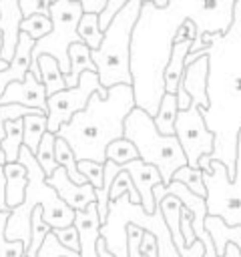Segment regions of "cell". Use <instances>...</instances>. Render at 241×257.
I'll list each match as a JSON object with an SVG mask.
<instances>
[{"instance_id":"4dcf8cb0","label":"cell","mask_w":241,"mask_h":257,"mask_svg":"<svg viewBox=\"0 0 241 257\" xmlns=\"http://www.w3.org/2000/svg\"><path fill=\"white\" fill-rule=\"evenodd\" d=\"M10 211L0 209V257H26V245L22 241H10L6 237V221Z\"/></svg>"},{"instance_id":"ee69618b","label":"cell","mask_w":241,"mask_h":257,"mask_svg":"<svg viewBox=\"0 0 241 257\" xmlns=\"http://www.w3.org/2000/svg\"><path fill=\"white\" fill-rule=\"evenodd\" d=\"M96 249H98V257H114L108 249H106V243H104V239L100 237L98 239V243H96Z\"/></svg>"},{"instance_id":"7a4b0ae2","label":"cell","mask_w":241,"mask_h":257,"mask_svg":"<svg viewBox=\"0 0 241 257\" xmlns=\"http://www.w3.org/2000/svg\"><path fill=\"white\" fill-rule=\"evenodd\" d=\"M18 161L26 167L28 171V185H26V195L24 201L10 211V217L6 221V237L10 241H22L28 249L30 237H32V211L34 207H42L44 221L52 229L68 227L74 223V209H70L58 193L46 183V175L42 167L38 165L34 153L22 145Z\"/></svg>"},{"instance_id":"9a60e30c","label":"cell","mask_w":241,"mask_h":257,"mask_svg":"<svg viewBox=\"0 0 241 257\" xmlns=\"http://www.w3.org/2000/svg\"><path fill=\"white\" fill-rule=\"evenodd\" d=\"M36 40L30 38L26 32H20L18 38V46L14 52V58L10 60V64L0 72V94L4 92V88L14 82V80H24L26 74L30 72V64H32V48H34Z\"/></svg>"},{"instance_id":"44dd1931","label":"cell","mask_w":241,"mask_h":257,"mask_svg":"<svg viewBox=\"0 0 241 257\" xmlns=\"http://www.w3.org/2000/svg\"><path fill=\"white\" fill-rule=\"evenodd\" d=\"M38 68H40V80L46 88V96H52L58 90L66 88L64 72L60 70V64L54 56L50 54H40L38 56Z\"/></svg>"},{"instance_id":"8992f818","label":"cell","mask_w":241,"mask_h":257,"mask_svg":"<svg viewBox=\"0 0 241 257\" xmlns=\"http://www.w3.org/2000/svg\"><path fill=\"white\" fill-rule=\"evenodd\" d=\"M207 189V213L221 217L227 225H241V128L235 145V171L233 177L223 161L211 155V169L203 171Z\"/></svg>"},{"instance_id":"2e32d148","label":"cell","mask_w":241,"mask_h":257,"mask_svg":"<svg viewBox=\"0 0 241 257\" xmlns=\"http://www.w3.org/2000/svg\"><path fill=\"white\" fill-rule=\"evenodd\" d=\"M193 40L185 38V40H173L171 42V50H169V58L163 70V84H165V92L177 94V88L181 84L183 72H185V58L191 50Z\"/></svg>"},{"instance_id":"7c38bea8","label":"cell","mask_w":241,"mask_h":257,"mask_svg":"<svg viewBox=\"0 0 241 257\" xmlns=\"http://www.w3.org/2000/svg\"><path fill=\"white\" fill-rule=\"evenodd\" d=\"M123 171H127L139 191V197H141V205L147 213H155L157 209V203H155V195H153V189L155 185L163 183L161 179V173L155 165H149L141 159H135V161H129L125 165H120Z\"/></svg>"},{"instance_id":"5b68a950","label":"cell","mask_w":241,"mask_h":257,"mask_svg":"<svg viewBox=\"0 0 241 257\" xmlns=\"http://www.w3.org/2000/svg\"><path fill=\"white\" fill-rule=\"evenodd\" d=\"M84 10L80 2L74 0H52L50 8H48V16L52 20V30L36 40L34 48H32V64H30V72L40 80V68H38V56L40 54H50L58 60L60 70L64 74H68L70 70V60H68V48L74 42H80L78 36V22L82 18ZM42 82V80H40Z\"/></svg>"},{"instance_id":"ba28073f","label":"cell","mask_w":241,"mask_h":257,"mask_svg":"<svg viewBox=\"0 0 241 257\" xmlns=\"http://www.w3.org/2000/svg\"><path fill=\"white\" fill-rule=\"evenodd\" d=\"M175 135L183 147L189 167H199L201 157L213 155L215 151V133L207 128L203 110L197 104L177 112Z\"/></svg>"},{"instance_id":"484cf974","label":"cell","mask_w":241,"mask_h":257,"mask_svg":"<svg viewBox=\"0 0 241 257\" xmlns=\"http://www.w3.org/2000/svg\"><path fill=\"white\" fill-rule=\"evenodd\" d=\"M24 145L36 153L44 133L48 131V116L46 114H26L24 118Z\"/></svg>"},{"instance_id":"7402d4cb","label":"cell","mask_w":241,"mask_h":257,"mask_svg":"<svg viewBox=\"0 0 241 257\" xmlns=\"http://www.w3.org/2000/svg\"><path fill=\"white\" fill-rule=\"evenodd\" d=\"M22 118H12V120H6V124H4L6 137L2 141V151H4L6 163L18 161L20 149L24 145V120Z\"/></svg>"},{"instance_id":"d6a6232c","label":"cell","mask_w":241,"mask_h":257,"mask_svg":"<svg viewBox=\"0 0 241 257\" xmlns=\"http://www.w3.org/2000/svg\"><path fill=\"white\" fill-rule=\"evenodd\" d=\"M123 195H129L131 203H141L139 191H137V187H135V183H133V179H131V175H129L127 171H120V173L114 177V181H112V185H110V191H108L110 201H114V199H118V197H123Z\"/></svg>"},{"instance_id":"603a6c76","label":"cell","mask_w":241,"mask_h":257,"mask_svg":"<svg viewBox=\"0 0 241 257\" xmlns=\"http://www.w3.org/2000/svg\"><path fill=\"white\" fill-rule=\"evenodd\" d=\"M54 157H56L58 167H62V169L68 173V177H70L76 185H84V183H88L86 177L78 171V159H76L74 151H72L70 145H68L62 137H58V135H56V143H54Z\"/></svg>"},{"instance_id":"9c48e42d","label":"cell","mask_w":241,"mask_h":257,"mask_svg":"<svg viewBox=\"0 0 241 257\" xmlns=\"http://www.w3.org/2000/svg\"><path fill=\"white\" fill-rule=\"evenodd\" d=\"M46 98L48 96L44 84L32 72H28L24 80H14L4 88V92L0 94V104H24L46 112L48 110Z\"/></svg>"},{"instance_id":"83f0119b","label":"cell","mask_w":241,"mask_h":257,"mask_svg":"<svg viewBox=\"0 0 241 257\" xmlns=\"http://www.w3.org/2000/svg\"><path fill=\"white\" fill-rule=\"evenodd\" d=\"M52 231V227L44 221V213H42V207H34L32 211V237H30V245L26 249V257H36L40 245L44 243L46 235Z\"/></svg>"},{"instance_id":"4316f807","label":"cell","mask_w":241,"mask_h":257,"mask_svg":"<svg viewBox=\"0 0 241 257\" xmlns=\"http://www.w3.org/2000/svg\"><path fill=\"white\" fill-rule=\"evenodd\" d=\"M54 143H56V135L46 131L42 141H40V145H38V149H36V153H34V157H36V161L42 167L46 177H50L58 169V163H56V157H54Z\"/></svg>"},{"instance_id":"bcb514c9","label":"cell","mask_w":241,"mask_h":257,"mask_svg":"<svg viewBox=\"0 0 241 257\" xmlns=\"http://www.w3.org/2000/svg\"><path fill=\"white\" fill-rule=\"evenodd\" d=\"M145 4H153L155 8H159V10H163V8H167L169 4H171V0H143Z\"/></svg>"},{"instance_id":"d590c367","label":"cell","mask_w":241,"mask_h":257,"mask_svg":"<svg viewBox=\"0 0 241 257\" xmlns=\"http://www.w3.org/2000/svg\"><path fill=\"white\" fill-rule=\"evenodd\" d=\"M52 233L56 235V239L66 247V249H72V251H80V239H78V231L72 225L68 227H60V229H52Z\"/></svg>"},{"instance_id":"6da1fadb","label":"cell","mask_w":241,"mask_h":257,"mask_svg":"<svg viewBox=\"0 0 241 257\" xmlns=\"http://www.w3.org/2000/svg\"><path fill=\"white\" fill-rule=\"evenodd\" d=\"M135 106L133 84H114L106 96L94 92L86 108L64 122L56 135L70 145L78 161L104 163L106 147L125 137V118Z\"/></svg>"},{"instance_id":"e575fe53","label":"cell","mask_w":241,"mask_h":257,"mask_svg":"<svg viewBox=\"0 0 241 257\" xmlns=\"http://www.w3.org/2000/svg\"><path fill=\"white\" fill-rule=\"evenodd\" d=\"M78 171L86 177V181L94 189H100L102 187V183H104V163L82 159V161H78Z\"/></svg>"},{"instance_id":"f35d334b","label":"cell","mask_w":241,"mask_h":257,"mask_svg":"<svg viewBox=\"0 0 241 257\" xmlns=\"http://www.w3.org/2000/svg\"><path fill=\"white\" fill-rule=\"evenodd\" d=\"M127 2H129V0H106V8L98 14V22H100V28H102V30L108 26V22L112 20V16H114Z\"/></svg>"},{"instance_id":"ffe728a7","label":"cell","mask_w":241,"mask_h":257,"mask_svg":"<svg viewBox=\"0 0 241 257\" xmlns=\"http://www.w3.org/2000/svg\"><path fill=\"white\" fill-rule=\"evenodd\" d=\"M68 60H70V70H68V74H64L66 88H74L78 84V78H80V74L84 70H96V64L92 62V56H90V48L82 40L70 44Z\"/></svg>"},{"instance_id":"f6af8a7d","label":"cell","mask_w":241,"mask_h":257,"mask_svg":"<svg viewBox=\"0 0 241 257\" xmlns=\"http://www.w3.org/2000/svg\"><path fill=\"white\" fill-rule=\"evenodd\" d=\"M233 26H241V0H235V8H233Z\"/></svg>"},{"instance_id":"7bdbcfd3","label":"cell","mask_w":241,"mask_h":257,"mask_svg":"<svg viewBox=\"0 0 241 257\" xmlns=\"http://www.w3.org/2000/svg\"><path fill=\"white\" fill-rule=\"evenodd\" d=\"M221 257H241V251H239V247H237V245L229 243V245L225 247V253H223Z\"/></svg>"},{"instance_id":"836d02e7","label":"cell","mask_w":241,"mask_h":257,"mask_svg":"<svg viewBox=\"0 0 241 257\" xmlns=\"http://www.w3.org/2000/svg\"><path fill=\"white\" fill-rule=\"evenodd\" d=\"M36 257H80V253H78V251H72V249H66V247L56 239V235L50 231V233L46 235L44 243L40 245Z\"/></svg>"},{"instance_id":"b9f144b4","label":"cell","mask_w":241,"mask_h":257,"mask_svg":"<svg viewBox=\"0 0 241 257\" xmlns=\"http://www.w3.org/2000/svg\"><path fill=\"white\" fill-rule=\"evenodd\" d=\"M0 209L2 211H10L8 203H6V173H4V165H0Z\"/></svg>"},{"instance_id":"f1b7e54d","label":"cell","mask_w":241,"mask_h":257,"mask_svg":"<svg viewBox=\"0 0 241 257\" xmlns=\"http://www.w3.org/2000/svg\"><path fill=\"white\" fill-rule=\"evenodd\" d=\"M139 159V151L129 139H116L106 147V161H114L116 165H125L129 161Z\"/></svg>"},{"instance_id":"60d3db41","label":"cell","mask_w":241,"mask_h":257,"mask_svg":"<svg viewBox=\"0 0 241 257\" xmlns=\"http://www.w3.org/2000/svg\"><path fill=\"white\" fill-rule=\"evenodd\" d=\"M82 4L84 12H92V14H100L106 8V0H74Z\"/></svg>"},{"instance_id":"5bb4252c","label":"cell","mask_w":241,"mask_h":257,"mask_svg":"<svg viewBox=\"0 0 241 257\" xmlns=\"http://www.w3.org/2000/svg\"><path fill=\"white\" fill-rule=\"evenodd\" d=\"M74 227H76L78 239H80V251H78L80 257H98L96 243L100 239L102 221L98 217L96 201H92L86 209L74 211Z\"/></svg>"},{"instance_id":"30bf717a","label":"cell","mask_w":241,"mask_h":257,"mask_svg":"<svg viewBox=\"0 0 241 257\" xmlns=\"http://www.w3.org/2000/svg\"><path fill=\"white\" fill-rule=\"evenodd\" d=\"M207 84H209V54L203 52L199 58L185 64V72L179 86L191 96V104H197L201 110H207L211 106Z\"/></svg>"},{"instance_id":"4fadbf2b","label":"cell","mask_w":241,"mask_h":257,"mask_svg":"<svg viewBox=\"0 0 241 257\" xmlns=\"http://www.w3.org/2000/svg\"><path fill=\"white\" fill-rule=\"evenodd\" d=\"M24 14L20 10L18 0H0V36H2V50L0 58L10 62L14 58L18 38H20V22Z\"/></svg>"},{"instance_id":"3957f363","label":"cell","mask_w":241,"mask_h":257,"mask_svg":"<svg viewBox=\"0 0 241 257\" xmlns=\"http://www.w3.org/2000/svg\"><path fill=\"white\" fill-rule=\"evenodd\" d=\"M143 4V0H129L104 28L100 46L96 50H90L92 62L96 64V72L104 88H110L114 84H133V34L141 18Z\"/></svg>"},{"instance_id":"8d00e7d4","label":"cell","mask_w":241,"mask_h":257,"mask_svg":"<svg viewBox=\"0 0 241 257\" xmlns=\"http://www.w3.org/2000/svg\"><path fill=\"white\" fill-rule=\"evenodd\" d=\"M147 229L139 227V225H129L127 227V247H129V257H143L141 255V241H143V233Z\"/></svg>"},{"instance_id":"f546056e","label":"cell","mask_w":241,"mask_h":257,"mask_svg":"<svg viewBox=\"0 0 241 257\" xmlns=\"http://www.w3.org/2000/svg\"><path fill=\"white\" fill-rule=\"evenodd\" d=\"M173 181H179L183 185H187L193 193L201 195V197H207V189H205V181H203V171L199 167H181L175 171L173 175Z\"/></svg>"},{"instance_id":"74e56055","label":"cell","mask_w":241,"mask_h":257,"mask_svg":"<svg viewBox=\"0 0 241 257\" xmlns=\"http://www.w3.org/2000/svg\"><path fill=\"white\" fill-rule=\"evenodd\" d=\"M50 2H52V0H18L24 18H26V16H32V14H46V16H48Z\"/></svg>"},{"instance_id":"8fae6325","label":"cell","mask_w":241,"mask_h":257,"mask_svg":"<svg viewBox=\"0 0 241 257\" xmlns=\"http://www.w3.org/2000/svg\"><path fill=\"white\" fill-rule=\"evenodd\" d=\"M46 183L58 193V197L74 211H80V209H86L92 201H96V193H94V187L90 183H84V185H76L68 173L58 167L50 177H46Z\"/></svg>"},{"instance_id":"52a82bcc","label":"cell","mask_w":241,"mask_h":257,"mask_svg":"<svg viewBox=\"0 0 241 257\" xmlns=\"http://www.w3.org/2000/svg\"><path fill=\"white\" fill-rule=\"evenodd\" d=\"M94 92L106 96L108 88L102 86L96 70H84L74 88H64V90H58L52 96H48L46 98V104H48V110H46L48 131L56 135L58 128L64 122H68L76 112L86 108V104H88V100H90V96Z\"/></svg>"},{"instance_id":"d6986e66","label":"cell","mask_w":241,"mask_h":257,"mask_svg":"<svg viewBox=\"0 0 241 257\" xmlns=\"http://www.w3.org/2000/svg\"><path fill=\"white\" fill-rule=\"evenodd\" d=\"M4 173H6V203H8V209L12 211L24 201L26 185H28V171L20 161H14V163L4 165Z\"/></svg>"},{"instance_id":"1f68e13d","label":"cell","mask_w":241,"mask_h":257,"mask_svg":"<svg viewBox=\"0 0 241 257\" xmlns=\"http://www.w3.org/2000/svg\"><path fill=\"white\" fill-rule=\"evenodd\" d=\"M50 30H52V20L46 14H32V16L22 18L20 22V32H26L34 40L44 38Z\"/></svg>"},{"instance_id":"d4e9b609","label":"cell","mask_w":241,"mask_h":257,"mask_svg":"<svg viewBox=\"0 0 241 257\" xmlns=\"http://www.w3.org/2000/svg\"><path fill=\"white\" fill-rule=\"evenodd\" d=\"M78 36L84 44H88L90 50H96L102 42V36H104V30L100 28V22H98V14H92V12H84L80 22H78Z\"/></svg>"},{"instance_id":"cb8c5ba5","label":"cell","mask_w":241,"mask_h":257,"mask_svg":"<svg viewBox=\"0 0 241 257\" xmlns=\"http://www.w3.org/2000/svg\"><path fill=\"white\" fill-rule=\"evenodd\" d=\"M177 112H179L177 94L165 92V94H163V98H161V102H159L157 114L153 116V118H155L157 128H159L163 135H175V120H177Z\"/></svg>"},{"instance_id":"e0dca14e","label":"cell","mask_w":241,"mask_h":257,"mask_svg":"<svg viewBox=\"0 0 241 257\" xmlns=\"http://www.w3.org/2000/svg\"><path fill=\"white\" fill-rule=\"evenodd\" d=\"M157 205L161 207V213L165 217V223L171 231V237H173V243L179 251V255L183 257L185 251H187V245H185V237L181 233V211H183V203L179 197L175 195H165L163 199L157 201Z\"/></svg>"},{"instance_id":"ac0fdd59","label":"cell","mask_w":241,"mask_h":257,"mask_svg":"<svg viewBox=\"0 0 241 257\" xmlns=\"http://www.w3.org/2000/svg\"><path fill=\"white\" fill-rule=\"evenodd\" d=\"M205 229L209 231V235H211V239H213V245H215L219 257L225 253V247H227L229 243L237 245L239 251H241V225H227L221 217L207 215V219H205Z\"/></svg>"},{"instance_id":"ab89813d","label":"cell","mask_w":241,"mask_h":257,"mask_svg":"<svg viewBox=\"0 0 241 257\" xmlns=\"http://www.w3.org/2000/svg\"><path fill=\"white\" fill-rule=\"evenodd\" d=\"M141 255L143 257H159V247H157V239L153 233L145 231L143 233V241H141Z\"/></svg>"},{"instance_id":"277c9868","label":"cell","mask_w":241,"mask_h":257,"mask_svg":"<svg viewBox=\"0 0 241 257\" xmlns=\"http://www.w3.org/2000/svg\"><path fill=\"white\" fill-rule=\"evenodd\" d=\"M125 139L133 141L141 161L155 165L159 169L165 187L173 181L175 171L187 165V157L177 135H163L157 128L153 114H149L141 106H135L127 114Z\"/></svg>"},{"instance_id":"7dc6e473","label":"cell","mask_w":241,"mask_h":257,"mask_svg":"<svg viewBox=\"0 0 241 257\" xmlns=\"http://www.w3.org/2000/svg\"><path fill=\"white\" fill-rule=\"evenodd\" d=\"M8 64H10V62H6L4 58H0V72H2V70H4V68H6Z\"/></svg>"}]
</instances>
